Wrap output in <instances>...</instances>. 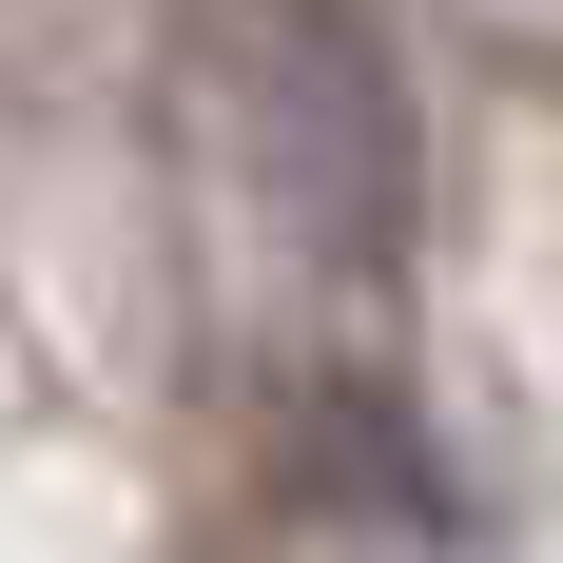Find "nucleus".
Segmentation results:
<instances>
[{"instance_id": "obj_1", "label": "nucleus", "mask_w": 563, "mask_h": 563, "mask_svg": "<svg viewBox=\"0 0 563 563\" xmlns=\"http://www.w3.org/2000/svg\"><path fill=\"white\" fill-rule=\"evenodd\" d=\"M175 78H195V136L273 195V233L389 253L408 136H389V58H369L350 0H195V20H175Z\"/></svg>"}]
</instances>
